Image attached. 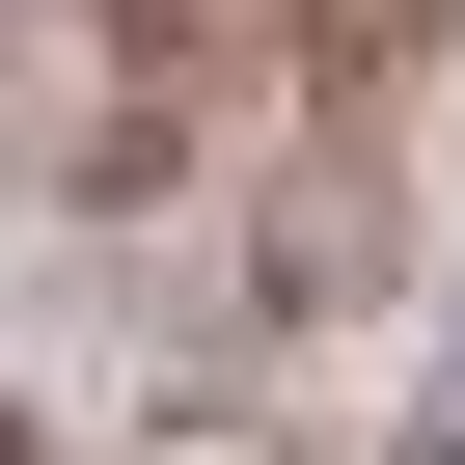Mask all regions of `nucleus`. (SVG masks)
I'll return each instance as SVG.
<instances>
[{
	"instance_id": "f257e3e1",
	"label": "nucleus",
	"mask_w": 465,
	"mask_h": 465,
	"mask_svg": "<svg viewBox=\"0 0 465 465\" xmlns=\"http://www.w3.org/2000/svg\"><path fill=\"white\" fill-rule=\"evenodd\" d=\"M0 465H28V438H0Z\"/></svg>"
}]
</instances>
